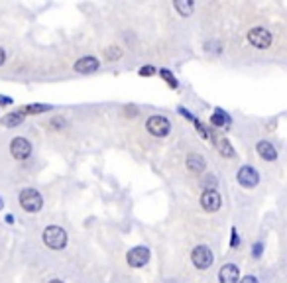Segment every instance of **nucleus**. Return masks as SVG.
<instances>
[{
  "label": "nucleus",
  "mask_w": 287,
  "mask_h": 283,
  "mask_svg": "<svg viewBox=\"0 0 287 283\" xmlns=\"http://www.w3.org/2000/svg\"><path fill=\"white\" fill-rule=\"evenodd\" d=\"M44 242L52 250H63L67 246V232L61 226H48L44 230Z\"/></svg>",
  "instance_id": "f257e3e1"
},
{
  "label": "nucleus",
  "mask_w": 287,
  "mask_h": 283,
  "mask_svg": "<svg viewBox=\"0 0 287 283\" xmlns=\"http://www.w3.org/2000/svg\"><path fill=\"white\" fill-rule=\"evenodd\" d=\"M20 205L26 213H38L44 207V199L36 189H24L20 193Z\"/></svg>",
  "instance_id": "f03ea898"
},
{
  "label": "nucleus",
  "mask_w": 287,
  "mask_h": 283,
  "mask_svg": "<svg viewBox=\"0 0 287 283\" xmlns=\"http://www.w3.org/2000/svg\"><path fill=\"white\" fill-rule=\"evenodd\" d=\"M146 128H148V132H150V134H154V136H158V138H164V136H168V134H170L172 124H170V120H168L166 116L156 114V116H152V118L148 120Z\"/></svg>",
  "instance_id": "7ed1b4c3"
},
{
  "label": "nucleus",
  "mask_w": 287,
  "mask_h": 283,
  "mask_svg": "<svg viewBox=\"0 0 287 283\" xmlns=\"http://www.w3.org/2000/svg\"><path fill=\"white\" fill-rule=\"evenodd\" d=\"M248 40L258 50H268L272 46V34L266 28H252L248 32Z\"/></svg>",
  "instance_id": "20e7f679"
},
{
  "label": "nucleus",
  "mask_w": 287,
  "mask_h": 283,
  "mask_svg": "<svg viewBox=\"0 0 287 283\" xmlns=\"http://www.w3.org/2000/svg\"><path fill=\"white\" fill-rule=\"evenodd\" d=\"M191 260H193V264H195L199 270H207V268H211L215 256H213V252H211L209 246H197V248L193 250V254H191Z\"/></svg>",
  "instance_id": "39448f33"
},
{
  "label": "nucleus",
  "mask_w": 287,
  "mask_h": 283,
  "mask_svg": "<svg viewBox=\"0 0 287 283\" xmlns=\"http://www.w3.org/2000/svg\"><path fill=\"white\" fill-rule=\"evenodd\" d=\"M126 260H128V264L132 268H142V266H146L150 262V250L146 246H136V248H132L128 252Z\"/></svg>",
  "instance_id": "423d86ee"
},
{
  "label": "nucleus",
  "mask_w": 287,
  "mask_h": 283,
  "mask_svg": "<svg viewBox=\"0 0 287 283\" xmlns=\"http://www.w3.org/2000/svg\"><path fill=\"white\" fill-rule=\"evenodd\" d=\"M236 179H238V183H240L242 187H246V189H252V187H256V185L260 183L258 171L254 170V168H250V166L240 168L238 173H236Z\"/></svg>",
  "instance_id": "0eeeda50"
},
{
  "label": "nucleus",
  "mask_w": 287,
  "mask_h": 283,
  "mask_svg": "<svg viewBox=\"0 0 287 283\" xmlns=\"http://www.w3.org/2000/svg\"><path fill=\"white\" fill-rule=\"evenodd\" d=\"M10 154L16 160H26L32 154V146L26 138H14L12 144H10Z\"/></svg>",
  "instance_id": "6e6552de"
},
{
  "label": "nucleus",
  "mask_w": 287,
  "mask_h": 283,
  "mask_svg": "<svg viewBox=\"0 0 287 283\" xmlns=\"http://www.w3.org/2000/svg\"><path fill=\"white\" fill-rule=\"evenodd\" d=\"M201 205H203V209L207 213H217L221 209V205H223V199H221V195L217 191H205L201 195Z\"/></svg>",
  "instance_id": "1a4fd4ad"
},
{
  "label": "nucleus",
  "mask_w": 287,
  "mask_h": 283,
  "mask_svg": "<svg viewBox=\"0 0 287 283\" xmlns=\"http://www.w3.org/2000/svg\"><path fill=\"white\" fill-rule=\"evenodd\" d=\"M97 69H99V59H95V57H91V56L81 57V59L75 63V71H77V73H83V75L95 73Z\"/></svg>",
  "instance_id": "9d476101"
},
{
  "label": "nucleus",
  "mask_w": 287,
  "mask_h": 283,
  "mask_svg": "<svg viewBox=\"0 0 287 283\" xmlns=\"http://www.w3.org/2000/svg\"><path fill=\"white\" fill-rule=\"evenodd\" d=\"M219 280H221V283H238V280H240V270H238L234 264H227V266L221 270Z\"/></svg>",
  "instance_id": "9b49d317"
},
{
  "label": "nucleus",
  "mask_w": 287,
  "mask_h": 283,
  "mask_svg": "<svg viewBox=\"0 0 287 283\" xmlns=\"http://www.w3.org/2000/svg\"><path fill=\"white\" fill-rule=\"evenodd\" d=\"M258 154H260V158H264L266 162H274V160L278 158V152H276V148H274L270 142H260V144H258Z\"/></svg>",
  "instance_id": "f8f14e48"
},
{
  "label": "nucleus",
  "mask_w": 287,
  "mask_h": 283,
  "mask_svg": "<svg viewBox=\"0 0 287 283\" xmlns=\"http://www.w3.org/2000/svg\"><path fill=\"white\" fill-rule=\"evenodd\" d=\"M187 168L193 171V173H201V171H205V158L199 156V154H191V156H187Z\"/></svg>",
  "instance_id": "ddd939ff"
},
{
  "label": "nucleus",
  "mask_w": 287,
  "mask_h": 283,
  "mask_svg": "<svg viewBox=\"0 0 287 283\" xmlns=\"http://www.w3.org/2000/svg\"><path fill=\"white\" fill-rule=\"evenodd\" d=\"M22 122H24V114L22 113H10L6 114V116H2V124L8 126V128H16Z\"/></svg>",
  "instance_id": "4468645a"
},
{
  "label": "nucleus",
  "mask_w": 287,
  "mask_h": 283,
  "mask_svg": "<svg viewBox=\"0 0 287 283\" xmlns=\"http://www.w3.org/2000/svg\"><path fill=\"white\" fill-rule=\"evenodd\" d=\"M193 8H195L193 0H177V2H175V10H177L181 16H185V18L193 14Z\"/></svg>",
  "instance_id": "2eb2a0df"
},
{
  "label": "nucleus",
  "mask_w": 287,
  "mask_h": 283,
  "mask_svg": "<svg viewBox=\"0 0 287 283\" xmlns=\"http://www.w3.org/2000/svg\"><path fill=\"white\" fill-rule=\"evenodd\" d=\"M217 148H219V152H221L225 158H234V150H232V146H230L229 140L219 138V140H217Z\"/></svg>",
  "instance_id": "dca6fc26"
},
{
  "label": "nucleus",
  "mask_w": 287,
  "mask_h": 283,
  "mask_svg": "<svg viewBox=\"0 0 287 283\" xmlns=\"http://www.w3.org/2000/svg\"><path fill=\"white\" fill-rule=\"evenodd\" d=\"M211 122H213L215 126H227V124H230V116H229V114H225V111L217 109V113L213 114Z\"/></svg>",
  "instance_id": "f3484780"
},
{
  "label": "nucleus",
  "mask_w": 287,
  "mask_h": 283,
  "mask_svg": "<svg viewBox=\"0 0 287 283\" xmlns=\"http://www.w3.org/2000/svg\"><path fill=\"white\" fill-rule=\"evenodd\" d=\"M46 111H52V107H48V105H28V107H24L22 114H42Z\"/></svg>",
  "instance_id": "a211bd4d"
},
{
  "label": "nucleus",
  "mask_w": 287,
  "mask_h": 283,
  "mask_svg": "<svg viewBox=\"0 0 287 283\" xmlns=\"http://www.w3.org/2000/svg\"><path fill=\"white\" fill-rule=\"evenodd\" d=\"M162 77H164V79L170 83V87H177V81L173 79V75L170 73V71H168V69H162Z\"/></svg>",
  "instance_id": "6ab92c4d"
},
{
  "label": "nucleus",
  "mask_w": 287,
  "mask_h": 283,
  "mask_svg": "<svg viewBox=\"0 0 287 283\" xmlns=\"http://www.w3.org/2000/svg\"><path fill=\"white\" fill-rule=\"evenodd\" d=\"M120 56H122V52H120L118 48H109V50H107V57H109V59H120Z\"/></svg>",
  "instance_id": "aec40b11"
},
{
  "label": "nucleus",
  "mask_w": 287,
  "mask_h": 283,
  "mask_svg": "<svg viewBox=\"0 0 287 283\" xmlns=\"http://www.w3.org/2000/svg\"><path fill=\"white\" fill-rule=\"evenodd\" d=\"M154 71H156L154 67H142V69H140V75H142V77H146V75H154Z\"/></svg>",
  "instance_id": "412c9836"
},
{
  "label": "nucleus",
  "mask_w": 287,
  "mask_h": 283,
  "mask_svg": "<svg viewBox=\"0 0 287 283\" xmlns=\"http://www.w3.org/2000/svg\"><path fill=\"white\" fill-rule=\"evenodd\" d=\"M240 283H260V282H258L254 276H246V278H242V280H240Z\"/></svg>",
  "instance_id": "4be33fe9"
},
{
  "label": "nucleus",
  "mask_w": 287,
  "mask_h": 283,
  "mask_svg": "<svg viewBox=\"0 0 287 283\" xmlns=\"http://www.w3.org/2000/svg\"><path fill=\"white\" fill-rule=\"evenodd\" d=\"M230 246H232V248L238 246V234H236V228H232V242H230Z\"/></svg>",
  "instance_id": "5701e85b"
},
{
  "label": "nucleus",
  "mask_w": 287,
  "mask_h": 283,
  "mask_svg": "<svg viewBox=\"0 0 287 283\" xmlns=\"http://www.w3.org/2000/svg\"><path fill=\"white\" fill-rule=\"evenodd\" d=\"M254 256H256V258L262 256V244H256V246H254Z\"/></svg>",
  "instance_id": "b1692460"
},
{
  "label": "nucleus",
  "mask_w": 287,
  "mask_h": 283,
  "mask_svg": "<svg viewBox=\"0 0 287 283\" xmlns=\"http://www.w3.org/2000/svg\"><path fill=\"white\" fill-rule=\"evenodd\" d=\"M12 103V99H8V97H0V105H10Z\"/></svg>",
  "instance_id": "393cba45"
},
{
  "label": "nucleus",
  "mask_w": 287,
  "mask_h": 283,
  "mask_svg": "<svg viewBox=\"0 0 287 283\" xmlns=\"http://www.w3.org/2000/svg\"><path fill=\"white\" fill-rule=\"evenodd\" d=\"M4 59H6V56H4V50H2V48H0V65H2V63H4Z\"/></svg>",
  "instance_id": "a878e982"
},
{
  "label": "nucleus",
  "mask_w": 287,
  "mask_h": 283,
  "mask_svg": "<svg viewBox=\"0 0 287 283\" xmlns=\"http://www.w3.org/2000/svg\"><path fill=\"white\" fill-rule=\"evenodd\" d=\"M50 283H63V282H61V280H52Z\"/></svg>",
  "instance_id": "bb28decb"
},
{
  "label": "nucleus",
  "mask_w": 287,
  "mask_h": 283,
  "mask_svg": "<svg viewBox=\"0 0 287 283\" xmlns=\"http://www.w3.org/2000/svg\"><path fill=\"white\" fill-rule=\"evenodd\" d=\"M2 207H4V201H2V199H0V209H2Z\"/></svg>",
  "instance_id": "cd10ccee"
}]
</instances>
